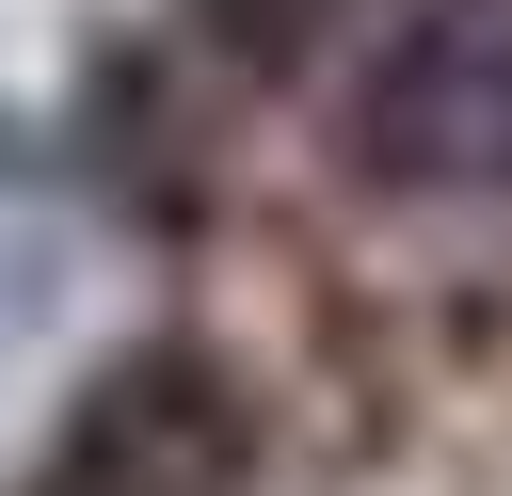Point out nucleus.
<instances>
[{"label": "nucleus", "mask_w": 512, "mask_h": 496, "mask_svg": "<svg viewBox=\"0 0 512 496\" xmlns=\"http://www.w3.org/2000/svg\"><path fill=\"white\" fill-rule=\"evenodd\" d=\"M240 480H256V384L208 336H128L32 464V496H240Z\"/></svg>", "instance_id": "obj_1"}, {"label": "nucleus", "mask_w": 512, "mask_h": 496, "mask_svg": "<svg viewBox=\"0 0 512 496\" xmlns=\"http://www.w3.org/2000/svg\"><path fill=\"white\" fill-rule=\"evenodd\" d=\"M352 160L384 192H464L512 176V0H416L400 48L352 96Z\"/></svg>", "instance_id": "obj_2"}, {"label": "nucleus", "mask_w": 512, "mask_h": 496, "mask_svg": "<svg viewBox=\"0 0 512 496\" xmlns=\"http://www.w3.org/2000/svg\"><path fill=\"white\" fill-rule=\"evenodd\" d=\"M64 272H80V192H64L48 128H16V112H0V352H32V336H48Z\"/></svg>", "instance_id": "obj_3"}]
</instances>
